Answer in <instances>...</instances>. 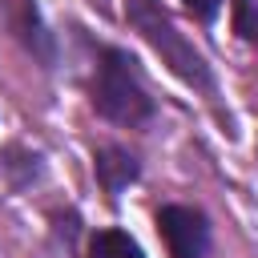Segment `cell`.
<instances>
[{
    "instance_id": "obj_1",
    "label": "cell",
    "mask_w": 258,
    "mask_h": 258,
    "mask_svg": "<svg viewBox=\"0 0 258 258\" xmlns=\"http://www.w3.org/2000/svg\"><path fill=\"white\" fill-rule=\"evenodd\" d=\"M93 105L101 117L117 121V125H141L153 113V97L145 93L133 60L121 48H105L101 64L93 73Z\"/></svg>"
},
{
    "instance_id": "obj_2",
    "label": "cell",
    "mask_w": 258,
    "mask_h": 258,
    "mask_svg": "<svg viewBox=\"0 0 258 258\" xmlns=\"http://www.w3.org/2000/svg\"><path fill=\"white\" fill-rule=\"evenodd\" d=\"M125 16H129V24L161 52V60H165L185 85H198V89L210 85V69H206V60H202V52L181 36V28L169 20V12H165L157 0H125Z\"/></svg>"
},
{
    "instance_id": "obj_3",
    "label": "cell",
    "mask_w": 258,
    "mask_h": 258,
    "mask_svg": "<svg viewBox=\"0 0 258 258\" xmlns=\"http://www.w3.org/2000/svg\"><path fill=\"white\" fill-rule=\"evenodd\" d=\"M157 230L169 246V258H206L210 250V222L194 206H161Z\"/></svg>"
},
{
    "instance_id": "obj_4",
    "label": "cell",
    "mask_w": 258,
    "mask_h": 258,
    "mask_svg": "<svg viewBox=\"0 0 258 258\" xmlns=\"http://www.w3.org/2000/svg\"><path fill=\"white\" fill-rule=\"evenodd\" d=\"M97 177L109 194H121L133 177H137V161L125 153V149H101L97 153Z\"/></svg>"
},
{
    "instance_id": "obj_5",
    "label": "cell",
    "mask_w": 258,
    "mask_h": 258,
    "mask_svg": "<svg viewBox=\"0 0 258 258\" xmlns=\"http://www.w3.org/2000/svg\"><path fill=\"white\" fill-rule=\"evenodd\" d=\"M89 258H145V254H141V246H137L129 234H121V230H101V234L93 238V246H89Z\"/></svg>"
},
{
    "instance_id": "obj_6",
    "label": "cell",
    "mask_w": 258,
    "mask_h": 258,
    "mask_svg": "<svg viewBox=\"0 0 258 258\" xmlns=\"http://www.w3.org/2000/svg\"><path fill=\"white\" fill-rule=\"evenodd\" d=\"M234 24H238V32H242L250 44H258V4H254V0H238Z\"/></svg>"
},
{
    "instance_id": "obj_7",
    "label": "cell",
    "mask_w": 258,
    "mask_h": 258,
    "mask_svg": "<svg viewBox=\"0 0 258 258\" xmlns=\"http://www.w3.org/2000/svg\"><path fill=\"white\" fill-rule=\"evenodd\" d=\"M181 4H185L194 16H202V20H210V16L222 8V0H181Z\"/></svg>"
}]
</instances>
